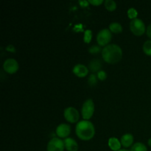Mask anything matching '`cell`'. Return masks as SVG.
<instances>
[{
	"label": "cell",
	"mask_w": 151,
	"mask_h": 151,
	"mask_svg": "<svg viewBox=\"0 0 151 151\" xmlns=\"http://www.w3.org/2000/svg\"><path fill=\"white\" fill-rule=\"evenodd\" d=\"M142 49L147 55L151 56V40H147L144 43Z\"/></svg>",
	"instance_id": "ac0fdd59"
},
{
	"label": "cell",
	"mask_w": 151,
	"mask_h": 151,
	"mask_svg": "<svg viewBox=\"0 0 151 151\" xmlns=\"http://www.w3.org/2000/svg\"><path fill=\"white\" fill-rule=\"evenodd\" d=\"M65 145V148L68 151H78V144L73 138L67 137L63 140Z\"/></svg>",
	"instance_id": "8fae6325"
},
{
	"label": "cell",
	"mask_w": 151,
	"mask_h": 151,
	"mask_svg": "<svg viewBox=\"0 0 151 151\" xmlns=\"http://www.w3.org/2000/svg\"><path fill=\"white\" fill-rule=\"evenodd\" d=\"M137 16H138V12H137V10H136L135 8H134V7H131V8L128 9V16L129 19H131L133 20V19H137Z\"/></svg>",
	"instance_id": "7402d4cb"
},
{
	"label": "cell",
	"mask_w": 151,
	"mask_h": 151,
	"mask_svg": "<svg viewBox=\"0 0 151 151\" xmlns=\"http://www.w3.org/2000/svg\"><path fill=\"white\" fill-rule=\"evenodd\" d=\"M97 75H96L95 74H91L89 75L88 78V84L90 86H94L97 85Z\"/></svg>",
	"instance_id": "d6986e66"
},
{
	"label": "cell",
	"mask_w": 151,
	"mask_h": 151,
	"mask_svg": "<svg viewBox=\"0 0 151 151\" xmlns=\"http://www.w3.org/2000/svg\"><path fill=\"white\" fill-rule=\"evenodd\" d=\"M75 133L81 139L87 141L94 137L95 134V128L92 122L89 120H81L77 123L75 127Z\"/></svg>",
	"instance_id": "7a4b0ae2"
},
{
	"label": "cell",
	"mask_w": 151,
	"mask_h": 151,
	"mask_svg": "<svg viewBox=\"0 0 151 151\" xmlns=\"http://www.w3.org/2000/svg\"><path fill=\"white\" fill-rule=\"evenodd\" d=\"M94 112V103L92 99H87L83 103L81 109L83 118L85 120H88L93 116Z\"/></svg>",
	"instance_id": "277c9868"
},
{
	"label": "cell",
	"mask_w": 151,
	"mask_h": 151,
	"mask_svg": "<svg viewBox=\"0 0 151 151\" xmlns=\"http://www.w3.org/2000/svg\"><path fill=\"white\" fill-rule=\"evenodd\" d=\"M130 29H131V32L137 36L143 35L146 30L144 22L138 18L131 20V22H130Z\"/></svg>",
	"instance_id": "3957f363"
},
{
	"label": "cell",
	"mask_w": 151,
	"mask_h": 151,
	"mask_svg": "<svg viewBox=\"0 0 151 151\" xmlns=\"http://www.w3.org/2000/svg\"><path fill=\"white\" fill-rule=\"evenodd\" d=\"M65 148L64 142L59 137H53L47 144V151H63Z\"/></svg>",
	"instance_id": "8992f818"
},
{
	"label": "cell",
	"mask_w": 151,
	"mask_h": 151,
	"mask_svg": "<svg viewBox=\"0 0 151 151\" xmlns=\"http://www.w3.org/2000/svg\"><path fill=\"white\" fill-rule=\"evenodd\" d=\"M131 151H147V148L143 143L136 142L131 147Z\"/></svg>",
	"instance_id": "2e32d148"
},
{
	"label": "cell",
	"mask_w": 151,
	"mask_h": 151,
	"mask_svg": "<svg viewBox=\"0 0 151 151\" xmlns=\"http://www.w3.org/2000/svg\"><path fill=\"white\" fill-rule=\"evenodd\" d=\"M63 116L65 119L71 123H75L78 121L80 114L78 111L74 107H67L63 111Z\"/></svg>",
	"instance_id": "52a82bcc"
},
{
	"label": "cell",
	"mask_w": 151,
	"mask_h": 151,
	"mask_svg": "<svg viewBox=\"0 0 151 151\" xmlns=\"http://www.w3.org/2000/svg\"><path fill=\"white\" fill-rule=\"evenodd\" d=\"M6 50L8 52H16V47H14L13 45L12 44H9L6 47Z\"/></svg>",
	"instance_id": "d4e9b609"
},
{
	"label": "cell",
	"mask_w": 151,
	"mask_h": 151,
	"mask_svg": "<svg viewBox=\"0 0 151 151\" xmlns=\"http://www.w3.org/2000/svg\"><path fill=\"white\" fill-rule=\"evenodd\" d=\"M120 142L123 147H128L134 142V137L131 134H125L121 137Z\"/></svg>",
	"instance_id": "4fadbf2b"
},
{
	"label": "cell",
	"mask_w": 151,
	"mask_h": 151,
	"mask_svg": "<svg viewBox=\"0 0 151 151\" xmlns=\"http://www.w3.org/2000/svg\"><path fill=\"white\" fill-rule=\"evenodd\" d=\"M72 72L76 76L79 78H84L86 76L88 73V69L86 66L81 63H78L74 66Z\"/></svg>",
	"instance_id": "30bf717a"
},
{
	"label": "cell",
	"mask_w": 151,
	"mask_h": 151,
	"mask_svg": "<svg viewBox=\"0 0 151 151\" xmlns=\"http://www.w3.org/2000/svg\"><path fill=\"white\" fill-rule=\"evenodd\" d=\"M104 5L109 11H114L116 8V3L114 0H106L104 1Z\"/></svg>",
	"instance_id": "e0dca14e"
},
{
	"label": "cell",
	"mask_w": 151,
	"mask_h": 151,
	"mask_svg": "<svg viewBox=\"0 0 151 151\" xmlns=\"http://www.w3.org/2000/svg\"><path fill=\"white\" fill-rule=\"evenodd\" d=\"M78 3H79L81 7H86L88 5V3L89 2H88V1H86V0H80Z\"/></svg>",
	"instance_id": "484cf974"
},
{
	"label": "cell",
	"mask_w": 151,
	"mask_h": 151,
	"mask_svg": "<svg viewBox=\"0 0 151 151\" xmlns=\"http://www.w3.org/2000/svg\"><path fill=\"white\" fill-rule=\"evenodd\" d=\"M118 151H130V150H126V149H120V150H118Z\"/></svg>",
	"instance_id": "f1b7e54d"
},
{
	"label": "cell",
	"mask_w": 151,
	"mask_h": 151,
	"mask_svg": "<svg viewBox=\"0 0 151 151\" xmlns=\"http://www.w3.org/2000/svg\"><path fill=\"white\" fill-rule=\"evenodd\" d=\"M109 29L111 32L114 33H119L122 31V27L119 22H112L109 25Z\"/></svg>",
	"instance_id": "9a60e30c"
},
{
	"label": "cell",
	"mask_w": 151,
	"mask_h": 151,
	"mask_svg": "<svg viewBox=\"0 0 151 151\" xmlns=\"http://www.w3.org/2000/svg\"><path fill=\"white\" fill-rule=\"evenodd\" d=\"M104 1H103V0H88V2H89L90 4H93V5H94V6L100 5V4H103Z\"/></svg>",
	"instance_id": "cb8c5ba5"
},
{
	"label": "cell",
	"mask_w": 151,
	"mask_h": 151,
	"mask_svg": "<svg viewBox=\"0 0 151 151\" xmlns=\"http://www.w3.org/2000/svg\"><path fill=\"white\" fill-rule=\"evenodd\" d=\"M102 62L98 59H92L88 63V69L91 72L95 74V72H98L101 70Z\"/></svg>",
	"instance_id": "7c38bea8"
},
{
	"label": "cell",
	"mask_w": 151,
	"mask_h": 151,
	"mask_svg": "<svg viewBox=\"0 0 151 151\" xmlns=\"http://www.w3.org/2000/svg\"><path fill=\"white\" fill-rule=\"evenodd\" d=\"M102 57L107 63H116L122 59V50L117 44H108L102 50Z\"/></svg>",
	"instance_id": "6da1fadb"
},
{
	"label": "cell",
	"mask_w": 151,
	"mask_h": 151,
	"mask_svg": "<svg viewBox=\"0 0 151 151\" xmlns=\"http://www.w3.org/2000/svg\"><path fill=\"white\" fill-rule=\"evenodd\" d=\"M147 143H148V145L150 146V147H151V138H150L148 139V142H147Z\"/></svg>",
	"instance_id": "83f0119b"
},
{
	"label": "cell",
	"mask_w": 151,
	"mask_h": 151,
	"mask_svg": "<svg viewBox=\"0 0 151 151\" xmlns=\"http://www.w3.org/2000/svg\"><path fill=\"white\" fill-rule=\"evenodd\" d=\"M97 78H98L99 80L100 81H104L107 78V74L105 71L100 70V72H97Z\"/></svg>",
	"instance_id": "603a6c76"
},
{
	"label": "cell",
	"mask_w": 151,
	"mask_h": 151,
	"mask_svg": "<svg viewBox=\"0 0 151 151\" xmlns=\"http://www.w3.org/2000/svg\"><path fill=\"white\" fill-rule=\"evenodd\" d=\"M146 32H147V35L149 38H151V24L147 26V29H146Z\"/></svg>",
	"instance_id": "4316f807"
},
{
	"label": "cell",
	"mask_w": 151,
	"mask_h": 151,
	"mask_svg": "<svg viewBox=\"0 0 151 151\" xmlns=\"http://www.w3.org/2000/svg\"><path fill=\"white\" fill-rule=\"evenodd\" d=\"M3 68L4 71L9 74L16 73L19 70V65L16 60L13 58L6 59L3 63Z\"/></svg>",
	"instance_id": "ba28073f"
},
{
	"label": "cell",
	"mask_w": 151,
	"mask_h": 151,
	"mask_svg": "<svg viewBox=\"0 0 151 151\" xmlns=\"http://www.w3.org/2000/svg\"><path fill=\"white\" fill-rule=\"evenodd\" d=\"M92 38V32L91 29H86L84 32V37H83V41L86 44H89L91 41Z\"/></svg>",
	"instance_id": "ffe728a7"
},
{
	"label": "cell",
	"mask_w": 151,
	"mask_h": 151,
	"mask_svg": "<svg viewBox=\"0 0 151 151\" xmlns=\"http://www.w3.org/2000/svg\"><path fill=\"white\" fill-rule=\"evenodd\" d=\"M111 38V32L110 31V29L105 28V29H103L100 31H99V32L97 33V41L98 43L99 46H100V47H106L110 42Z\"/></svg>",
	"instance_id": "5b68a950"
},
{
	"label": "cell",
	"mask_w": 151,
	"mask_h": 151,
	"mask_svg": "<svg viewBox=\"0 0 151 151\" xmlns=\"http://www.w3.org/2000/svg\"><path fill=\"white\" fill-rule=\"evenodd\" d=\"M71 127L68 124L61 123L58 125L55 129V133L59 138H67L70 134Z\"/></svg>",
	"instance_id": "9c48e42d"
},
{
	"label": "cell",
	"mask_w": 151,
	"mask_h": 151,
	"mask_svg": "<svg viewBox=\"0 0 151 151\" xmlns=\"http://www.w3.org/2000/svg\"><path fill=\"white\" fill-rule=\"evenodd\" d=\"M109 146L112 150L118 151L120 150V147L122 144L121 142L116 137H111L109 139Z\"/></svg>",
	"instance_id": "5bb4252c"
},
{
	"label": "cell",
	"mask_w": 151,
	"mask_h": 151,
	"mask_svg": "<svg viewBox=\"0 0 151 151\" xmlns=\"http://www.w3.org/2000/svg\"><path fill=\"white\" fill-rule=\"evenodd\" d=\"M88 52H89V53H91V55H97L98 54V53H100V52H102V50L100 46L93 45L89 47V49H88Z\"/></svg>",
	"instance_id": "44dd1931"
}]
</instances>
